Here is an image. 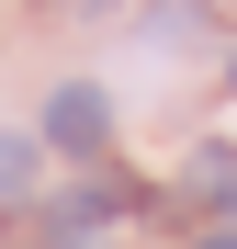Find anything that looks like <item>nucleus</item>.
<instances>
[{
    "label": "nucleus",
    "instance_id": "f257e3e1",
    "mask_svg": "<svg viewBox=\"0 0 237 249\" xmlns=\"http://www.w3.org/2000/svg\"><path fill=\"white\" fill-rule=\"evenodd\" d=\"M102 124H113V102L91 91V79H57V102H46V147H68V159H102Z\"/></svg>",
    "mask_w": 237,
    "mask_h": 249
},
{
    "label": "nucleus",
    "instance_id": "f03ea898",
    "mask_svg": "<svg viewBox=\"0 0 237 249\" xmlns=\"http://www.w3.org/2000/svg\"><path fill=\"white\" fill-rule=\"evenodd\" d=\"M113 215H136V181H79L57 215H46V238H68V249H79V238H102Z\"/></svg>",
    "mask_w": 237,
    "mask_h": 249
},
{
    "label": "nucleus",
    "instance_id": "20e7f679",
    "mask_svg": "<svg viewBox=\"0 0 237 249\" xmlns=\"http://www.w3.org/2000/svg\"><path fill=\"white\" fill-rule=\"evenodd\" d=\"M34 181V136H0V193H23Z\"/></svg>",
    "mask_w": 237,
    "mask_h": 249
},
{
    "label": "nucleus",
    "instance_id": "7ed1b4c3",
    "mask_svg": "<svg viewBox=\"0 0 237 249\" xmlns=\"http://www.w3.org/2000/svg\"><path fill=\"white\" fill-rule=\"evenodd\" d=\"M181 193L215 204V215L237 227V147H192V159H181Z\"/></svg>",
    "mask_w": 237,
    "mask_h": 249
},
{
    "label": "nucleus",
    "instance_id": "423d86ee",
    "mask_svg": "<svg viewBox=\"0 0 237 249\" xmlns=\"http://www.w3.org/2000/svg\"><path fill=\"white\" fill-rule=\"evenodd\" d=\"M226 91H237V57H226Z\"/></svg>",
    "mask_w": 237,
    "mask_h": 249
},
{
    "label": "nucleus",
    "instance_id": "39448f33",
    "mask_svg": "<svg viewBox=\"0 0 237 249\" xmlns=\"http://www.w3.org/2000/svg\"><path fill=\"white\" fill-rule=\"evenodd\" d=\"M192 249H237V227H204V238H192Z\"/></svg>",
    "mask_w": 237,
    "mask_h": 249
}]
</instances>
